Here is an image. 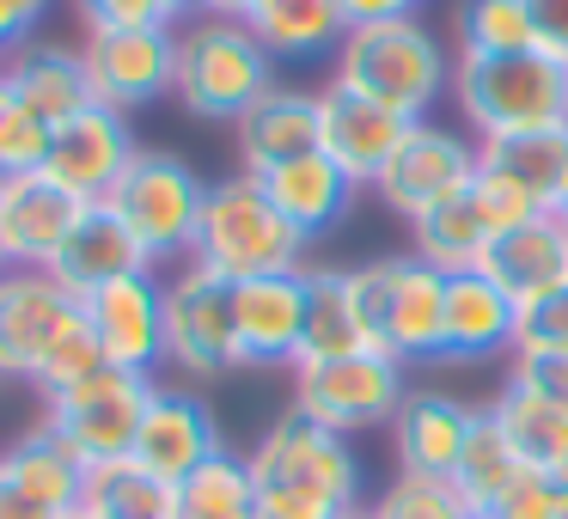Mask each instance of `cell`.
<instances>
[{
    "label": "cell",
    "instance_id": "816d5d0a",
    "mask_svg": "<svg viewBox=\"0 0 568 519\" xmlns=\"http://www.w3.org/2000/svg\"><path fill=\"white\" fill-rule=\"evenodd\" d=\"M556 482H568V458H562V470H556Z\"/></svg>",
    "mask_w": 568,
    "mask_h": 519
},
{
    "label": "cell",
    "instance_id": "836d02e7",
    "mask_svg": "<svg viewBox=\"0 0 568 519\" xmlns=\"http://www.w3.org/2000/svg\"><path fill=\"white\" fill-rule=\"evenodd\" d=\"M477 147H483V165H495V172H507L514 184H526L544 208L556 202L562 172H568V123L562 129H531V135H507V141H477Z\"/></svg>",
    "mask_w": 568,
    "mask_h": 519
},
{
    "label": "cell",
    "instance_id": "ac0fdd59",
    "mask_svg": "<svg viewBox=\"0 0 568 519\" xmlns=\"http://www.w3.org/2000/svg\"><path fill=\"white\" fill-rule=\"evenodd\" d=\"M226 440H221V421L214 409L202 404L196 391H178V385H153L148 397V416H141V434H135V465L153 470L165 482H184L190 470H202L209 458H221Z\"/></svg>",
    "mask_w": 568,
    "mask_h": 519
},
{
    "label": "cell",
    "instance_id": "f546056e",
    "mask_svg": "<svg viewBox=\"0 0 568 519\" xmlns=\"http://www.w3.org/2000/svg\"><path fill=\"white\" fill-rule=\"evenodd\" d=\"M87 519H178V482L141 470L135 458L87 470V495H80Z\"/></svg>",
    "mask_w": 568,
    "mask_h": 519
},
{
    "label": "cell",
    "instance_id": "44dd1931",
    "mask_svg": "<svg viewBox=\"0 0 568 519\" xmlns=\"http://www.w3.org/2000/svg\"><path fill=\"white\" fill-rule=\"evenodd\" d=\"M80 214H87V202H74L68 190H55L43 172L0 177V233H7V263H13V269H50Z\"/></svg>",
    "mask_w": 568,
    "mask_h": 519
},
{
    "label": "cell",
    "instance_id": "681fc988",
    "mask_svg": "<svg viewBox=\"0 0 568 519\" xmlns=\"http://www.w3.org/2000/svg\"><path fill=\"white\" fill-rule=\"evenodd\" d=\"M550 214H556V221H562V226H568V172H562V190H556V202H550Z\"/></svg>",
    "mask_w": 568,
    "mask_h": 519
},
{
    "label": "cell",
    "instance_id": "c3c4849f",
    "mask_svg": "<svg viewBox=\"0 0 568 519\" xmlns=\"http://www.w3.org/2000/svg\"><path fill=\"white\" fill-rule=\"evenodd\" d=\"M257 0H209V13H226V19H251Z\"/></svg>",
    "mask_w": 568,
    "mask_h": 519
},
{
    "label": "cell",
    "instance_id": "d4e9b609",
    "mask_svg": "<svg viewBox=\"0 0 568 519\" xmlns=\"http://www.w3.org/2000/svg\"><path fill=\"white\" fill-rule=\"evenodd\" d=\"M141 269H153V257L135 245V233H129L104 202H92V208L80 214L74 233L62 238V251H55V263H50V275L80 299L111 287V282H123V275H141Z\"/></svg>",
    "mask_w": 568,
    "mask_h": 519
},
{
    "label": "cell",
    "instance_id": "d6a6232c",
    "mask_svg": "<svg viewBox=\"0 0 568 519\" xmlns=\"http://www.w3.org/2000/svg\"><path fill=\"white\" fill-rule=\"evenodd\" d=\"M526 470L531 465L514 452V440L501 434V421L483 409L477 434H470V446H465V465H458V477H453V489L470 501V513H495V507H501V495L514 489Z\"/></svg>",
    "mask_w": 568,
    "mask_h": 519
},
{
    "label": "cell",
    "instance_id": "b9f144b4",
    "mask_svg": "<svg viewBox=\"0 0 568 519\" xmlns=\"http://www.w3.org/2000/svg\"><path fill=\"white\" fill-rule=\"evenodd\" d=\"M87 31H123V26H165L160 0H74Z\"/></svg>",
    "mask_w": 568,
    "mask_h": 519
},
{
    "label": "cell",
    "instance_id": "ab89813d",
    "mask_svg": "<svg viewBox=\"0 0 568 519\" xmlns=\"http://www.w3.org/2000/svg\"><path fill=\"white\" fill-rule=\"evenodd\" d=\"M514 355H568V287H556V294L519 306Z\"/></svg>",
    "mask_w": 568,
    "mask_h": 519
},
{
    "label": "cell",
    "instance_id": "1f68e13d",
    "mask_svg": "<svg viewBox=\"0 0 568 519\" xmlns=\"http://www.w3.org/2000/svg\"><path fill=\"white\" fill-rule=\"evenodd\" d=\"M489 416L501 421V434L514 440V452L526 458L531 470H550V477L562 470V458H568V409L544 404L538 391H526V385L507 379L501 391H495Z\"/></svg>",
    "mask_w": 568,
    "mask_h": 519
},
{
    "label": "cell",
    "instance_id": "ee69618b",
    "mask_svg": "<svg viewBox=\"0 0 568 519\" xmlns=\"http://www.w3.org/2000/svg\"><path fill=\"white\" fill-rule=\"evenodd\" d=\"M43 13H50V0H0V62L26 50L31 31L43 26Z\"/></svg>",
    "mask_w": 568,
    "mask_h": 519
},
{
    "label": "cell",
    "instance_id": "d6986e66",
    "mask_svg": "<svg viewBox=\"0 0 568 519\" xmlns=\"http://www.w3.org/2000/svg\"><path fill=\"white\" fill-rule=\"evenodd\" d=\"M239 367H300L306 343V269L233 282Z\"/></svg>",
    "mask_w": 568,
    "mask_h": 519
},
{
    "label": "cell",
    "instance_id": "ba28073f",
    "mask_svg": "<svg viewBox=\"0 0 568 519\" xmlns=\"http://www.w3.org/2000/svg\"><path fill=\"white\" fill-rule=\"evenodd\" d=\"M153 397V373H123V367H99L80 385L43 397V428L80 458V465H116L135 452L141 416Z\"/></svg>",
    "mask_w": 568,
    "mask_h": 519
},
{
    "label": "cell",
    "instance_id": "83f0119b",
    "mask_svg": "<svg viewBox=\"0 0 568 519\" xmlns=\"http://www.w3.org/2000/svg\"><path fill=\"white\" fill-rule=\"evenodd\" d=\"M245 26L257 31V43L275 62H318V55H336L348 38L336 0H257Z\"/></svg>",
    "mask_w": 568,
    "mask_h": 519
},
{
    "label": "cell",
    "instance_id": "d590c367",
    "mask_svg": "<svg viewBox=\"0 0 568 519\" xmlns=\"http://www.w3.org/2000/svg\"><path fill=\"white\" fill-rule=\"evenodd\" d=\"M458 55H514L538 50L526 0H458Z\"/></svg>",
    "mask_w": 568,
    "mask_h": 519
},
{
    "label": "cell",
    "instance_id": "8fae6325",
    "mask_svg": "<svg viewBox=\"0 0 568 519\" xmlns=\"http://www.w3.org/2000/svg\"><path fill=\"white\" fill-rule=\"evenodd\" d=\"M165 367H178L184 379H221L239 367L233 282L202 263H184L165 282Z\"/></svg>",
    "mask_w": 568,
    "mask_h": 519
},
{
    "label": "cell",
    "instance_id": "8992f818",
    "mask_svg": "<svg viewBox=\"0 0 568 519\" xmlns=\"http://www.w3.org/2000/svg\"><path fill=\"white\" fill-rule=\"evenodd\" d=\"M104 208L135 233V245L153 257V269L160 263H190L202 233V208H209V184L178 153L141 147L129 160V172L116 177V190L104 196Z\"/></svg>",
    "mask_w": 568,
    "mask_h": 519
},
{
    "label": "cell",
    "instance_id": "f6af8a7d",
    "mask_svg": "<svg viewBox=\"0 0 568 519\" xmlns=\"http://www.w3.org/2000/svg\"><path fill=\"white\" fill-rule=\"evenodd\" d=\"M531 31H538V50L568 62V0H526Z\"/></svg>",
    "mask_w": 568,
    "mask_h": 519
},
{
    "label": "cell",
    "instance_id": "db71d44e",
    "mask_svg": "<svg viewBox=\"0 0 568 519\" xmlns=\"http://www.w3.org/2000/svg\"><path fill=\"white\" fill-rule=\"evenodd\" d=\"M74 519H87V513H74Z\"/></svg>",
    "mask_w": 568,
    "mask_h": 519
},
{
    "label": "cell",
    "instance_id": "f1b7e54d",
    "mask_svg": "<svg viewBox=\"0 0 568 519\" xmlns=\"http://www.w3.org/2000/svg\"><path fill=\"white\" fill-rule=\"evenodd\" d=\"M367 348V324L355 306V275L348 269H306V343H300V367L306 360H343Z\"/></svg>",
    "mask_w": 568,
    "mask_h": 519
},
{
    "label": "cell",
    "instance_id": "603a6c76",
    "mask_svg": "<svg viewBox=\"0 0 568 519\" xmlns=\"http://www.w3.org/2000/svg\"><path fill=\"white\" fill-rule=\"evenodd\" d=\"M0 92L50 129H62L68 116H80L92 104L87 62H80V50H62V43H26V50H13L0 62Z\"/></svg>",
    "mask_w": 568,
    "mask_h": 519
},
{
    "label": "cell",
    "instance_id": "f5cc1de1",
    "mask_svg": "<svg viewBox=\"0 0 568 519\" xmlns=\"http://www.w3.org/2000/svg\"><path fill=\"white\" fill-rule=\"evenodd\" d=\"M470 519H495V513H470Z\"/></svg>",
    "mask_w": 568,
    "mask_h": 519
},
{
    "label": "cell",
    "instance_id": "11a10c76",
    "mask_svg": "<svg viewBox=\"0 0 568 519\" xmlns=\"http://www.w3.org/2000/svg\"><path fill=\"white\" fill-rule=\"evenodd\" d=\"M355 519H367V513H355Z\"/></svg>",
    "mask_w": 568,
    "mask_h": 519
},
{
    "label": "cell",
    "instance_id": "f907efd6",
    "mask_svg": "<svg viewBox=\"0 0 568 519\" xmlns=\"http://www.w3.org/2000/svg\"><path fill=\"white\" fill-rule=\"evenodd\" d=\"M0 269H13V263H7V233H0Z\"/></svg>",
    "mask_w": 568,
    "mask_h": 519
},
{
    "label": "cell",
    "instance_id": "5bb4252c",
    "mask_svg": "<svg viewBox=\"0 0 568 519\" xmlns=\"http://www.w3.org/2000/svg\"><path fill=\"white\" fill-rule=\"evenodd\" d=\"M135 135H129V116L111 111V104H87L80 116H68L50 135V153H43V177L55 190H68L74 202H104L116 190V177L135 160Z\"/></svg>",
    "mask_w": 568,
    "mask_h": 519
},
{
    "label": "cell",
    "instance_id": "bcb514c9",
    "mask_svg": "<svg viewBox=\"0 0 568 519\" xmlns=\"http://www.w3.org/2000/svg\"><path fill=\"white\" fill-rule=\"evenodd\" d=\"M336 7H343L348 31H355V26H385V19H416L422 0H336Z\"/></svg>",
    "mask_w": 568,
    "mask_h": 519
},
{
    "label": "cell",
    "instance_id": "5b68a950",
    "mask_svg": "<svg viewBox=\"0 0 568 519\" xmlns=\"http://www.w3.org/2000/svg\"><path fill=\"white\" fill-rule=\"evenodd\" d=\"M275 86V55L257 43L245 19L196 13L178 26V80L172 99L202 123H239Z\"/></svg>",
    "mask_w": 568,
    "mask_h": 519
},
{
    "label": "cell",
    "instance_id": "3957f363",
    "mask_svg": "<svg viewBox=\"0 0 568 519\" xmlns=\"http://www.w3.org/2000/svg\"><path fill=\"white\" fill-rule=\"evenodd\" d=\"M453 62L458 55H446V43L434 38L422 19H385V26H355L348 31L343 50H336V74L331 80H343V86H355L361 99H373V104H385V111L422 123V116L453 92Z\"/></svg>",
    "mask_w": 568,
    "mask_h": 519
},
{
    "label": "cell",
    "instance_id": "4dcf8cb0",
    "mask_svg": "<svg viewBox=\"0 0 568 519\" xmlns=\"http://www.w3.org/2000/svg\"><path fill=\"white\" fill-rule=\"evenodd\" d=\"M409 238H416V257L434 263L440 275L483 269V257H489V245H495V233L483 226L470 190L453 196V202H440V208H428L422 221H409Z\"/></svg>",
    "mask_w": 568,
    "mask_h": 519
},
{
    "label": "cell",
    "instance_id": "2e32d148",
    "mask_svg": "<svg viewBox=\"0 0 568 519\" xmlns=\"http://www.w3.org/2000/svg\"><path fill=\"white\" fill-rule=\"evenodd\" d=\"M80 495H87V465L50 428L0 446V519H74Z\"/></svg>",
    "mask_w": 568,
    "mask_h": 519
},
{
    "label": "cell",
    "instance_id": "cb8c5ba5",
    "mask_svg": "<svg viewBox=\"0 0 568 519\" xmlns=\"http://www.w3.org/2000/svg\"><path fill=\"white\" fill-rule=\"evenodd\" d=\"M233 141H239V172L251 177L275 172V165L300 160V153H318V92L270 86L233 123Z\"/></svg>",
    "mask_w": 568,
    "mask_h": 519
},
{
    "label": "cell",
    "instance_id": "7bdbcfd3",
    "mask_svg": "<svg viewBox=\"0 0 568 519\" xmlns=\"http://www.w3.org/2000/svg\"><path fill=\"white\" fill-rule=\"evenodd\" d=\"M507 379L526 385V391H538L544 404L568 409V355H514Z\"/></svg>",
    "mask_w": 568,
    "mask_h": 519
},
{
    "label": "cell",
    "instance_id": "9c48e42d",
    "mask_svg": "<svg viewBox=\"0 0 568 519\" xmlns=\"http://www.w3.org/2000/svg\"><path fill=\"white\" fill-rule=\"evenodd\" d=\"M409 385H404V360L361 348L343 360H306L294 367V409L312 416L331 434H367V428H392L404 409Z\"/></svg>",
    "mask_w": 568,
    "mask_h": 519
},
{
    "label": "cell",
    "instance_id": "7a4b0ae2",
    "mask_svg": "<svg viewBox=\"0 0 568 519\" xmlns=\"http://www.w3.org/2000/svg\"><path fill=\"white\" fill-rule=\"evenodd\" d=\"M312 238L270 202L263 177L233 172L221 184H209V208H202L196 257L202 269H214L221 282H257V275H294L306 269Z\"/></svg>",
    "mask_w": 568,
    "mask_h": 519
},
{
    "label": "cell",
    "instance_id": "9a60e30c",
    "mask_svg": "<svg viewBox=\"0 0 568 519\" xmlns=\"http://www.w3.org/2000/svg\"><path fill=\"white\" fill-rule=\"evenodd\" d=\"M409 129H416L409 116L385 111V104H373V99H361V92L343 86V80L318 86V153H324V160H336V172H343L355 190L379 184V172L392 165V153L404 147Z\"/></svg>",
    "mask_w": 568,
    "mask_h": 519
},
{
    "label": "cell",
    "instance_id": "7dc6e473",
    "mask_svg": "<svg viewBox=\"0 0 568 519\" xmlns=\"http://www.w3.org/2000/svg\"><path fill=\"white\" fill-rule=\"evenodd\" d=\"M165 7V26H190L196 13H209V0H160Z\"/></svg>",
    "mask_w": 568,
    "mask_h": 519
},
{
    "label": "cell",
    "instance_id": "4fadbf2b",
    "mask_svg": "<svg viewBox=\"0 0 568 519\" xmlns=\"http://www.w3.org/2000/svg\"><path fill=\"white\" fill-rule=\"evenodd\" d=\"M80 62L92 80V104L111 111H148L178 80V26H123V31H87Z\"/></svg>",
    "mask_w": 568,
    "mask_h": 519
},
{
    "label": "cell",
    "instance_id": "ffe728a7",
    "mask_svg": "<svg viewBox=\"0 0 568 519\" xmlns=\"http://www.w3.org/2000/svg\"><path fill=\"white\" fill-rule=\"evenodd\" d=\"M477 416L465 397H446V391H409L404 409L392 421V452L397 470L409 477H434V482H453L458 465H465V446L477 434Z\"/></svg>",
    "mask_w": 568,
    "mask_h": 519
},
{
    "label": "cell",
    "instance_id": "277c9868",
    "mask_svg": "<svg viewBox=\"0 0 568 519\" xmlns=\"http://www.w3.org/2000/svg\"><path fill=\"white\" fill-rule=\"evenodd\" d=\"M453 99L465 111L477 141H507L531 129L568 123V62L544 50L514 55H458L453 62Z\"/></svg>",
    "mask_w": 568,
    "mask_h": 519
},
{
    "label": "cell",
    "instance_id": "74e56055",
    "mask_svg": "<svg viewBox=\"0 0 568 519\" xmlns=\"http://www.w3.org/2000/svg\"><path fill=\"white\" fill-rule=\"evenodd\" d=\"M470 202H477L483 226H489L495 238H501V233H519V226L538 221V214H550L526 184H514V177L495 172V165H477V177H470Z\"/></svg>",
    "mask_w": 568,
    "mask_h": 519
},
{
    "label": "cell",
    "instance_id": "52a82bcc",
    "mask_svg": "<svg viewBox=\"0 0 568 519\" xmlns=\"http://www.w3.org/2000/svg\"><path fill=\"white\" fill-rule=\"evenodd\" d=\"M355 275V306L367 324V348L404 360H440V324H446V275L434 263L409 257H373Z\"/></svg>",
    "mask_w": 568,
    "mask_h": 519
},
{
    "label": "cell",
    "instance_id": "e575fe53",
    "mask_svg": "<svg viewBox=\"0 0 568 519\" xmlns=\"http://www.w3.org/2000/svg\"><path fill=\"white\" fill-rule=\"evenodd\" d=\"M178 519H257V489H251V465L233 452L209 458L178 482Z\"/></svg>",
    "mask_w": 568,
    "mask_h": 519
},
{
    "label": "cell",
    "instance_id": "8d00e7d4",
    "mask_svg": "<svg viewBox=\"0 0 568 519\" xmlns=\"http://www.w3.org/2000/svg\"><path fill=\"white\" fill-rule=\"evenodd\" d=\"M367 519H470V501L453 489V482H434V477H409L397 470V482L373 501Z\"/></svg>",
    "mask_w": 568,
    "mask_h": 519
},
{
    "label": "cell",
    "instance_id": "30bf717a",
    "mask_svg": "<svg viewBox=\"0 0 568 519\" xmlns=\"http://www.w3.org/2000/svg\"><path fill=\"white\" fill-rule=\"evenodd\" d=\"M87 330V299L50 269H0V379L38 385L68 336Z\"/></svg>",
    "mask_w": 568,
    "mask_h": 519
},
{
    "label": "cell",
    "instance_id": "484cf974",
    "mask_svg": "<svg viewBox=\"0 0 568 519\" xmlns=\"http://www.w3.org/2000/svg\"><path fill=\"white\" fill-rule=\"evenodd\" d=\"M483 269L514 294V306H531V299L568 287V226L556 214H538L519 233H501L483 257Z\"/></svg>",
    "mask_w": 568,
    "mask_h": 519
},
{
    "label": "cell",
    "instance_id": "60d3db41",
    "mask_svg": "<svg viewBox=\"0 0 568 519\" xmlns=\"http://www.w3.org/2000/svg\"><path fill=\"white\" fill-rule=\"evenodd\" d=\"M495 519H568V482H556L550 470H526V477L501 495Z\"/></svg>",
    "mask_w": 568,
    "mask_h": 519
},
{
    "label": "cell",
    "instance_id": "f35d334b",
    "mask_svg": "<svg viewBox=\"0 0 568 519\" xmlns=\"http://www.w3.org/2000/svg\"><path fill=\"white\" fill-rule=\"evenodd\" d=\"M50 123H38L31 111H19L13 99L0 104V177H26L43 172V153H50Z\"/></svg>",
    "mask_w": 568,
    "mask_h": 519
},
{
    "label": "cell",
    "instance_id": "4316f807",
    "mask_svg": "<svg viewBox=\"0 0 568 519\" xmlns=\"http://www.w3.org/2000/svg\"><path fill=\"white\" fill-rule=\"evenodd\" d=\"M263 190H270V202L306 238H324L331 226H343L348 208H355V184H348V177L336 172V160H324V153H300V160L263 172Z\"/></svg>",
    "mask_w": 568,
    "mask_h": 519
},
{
    "label": "cell",
    "instance_id": "7402d4cb",
    "mask_svg": "<svg viewBox=\"0 0 568 519\" xmlns=\"http://www.w3.org/2000/svg\"><path fill=\"white\" fill-rule=\"evenodd\" d=\"M514 324L519 306L489 269L446 275V324H440V360H489L514 355Z\"/></svg>",
    "mask_w": 568,
    "mask_h": 519
},
{
    "label": "cell",
    "instance_id": "6da1fadb",
    "mask_svg": "<svg viewBox=\"0 0 568 519\" xmlns=\"http://www.w3.org/2000/svg\"><path fill=\"white\" fill-rule=\"evenodd\" d=\"M245 465H251V489H257V519H355L361 513V452L343 434L300 416V409H287L263 434Z\"/></svg>",
    "mask_w": 568,
    "mask_h": 519
},
{
    "label": "cell",
    "instance_id": "e0dca14e",
    "mask_svg": "<svg viewBox=\"0 0 568 519\" xmlns=\"http://www.w3.org/2000/svg\"><path fill=\"white\" fill-rule=\"evenodd\" d=\"M87 324L99 336L104 367L153 373L165 360V282L153 269H141L99 287V294H87Z\"/></svg>",
    "mask_w": 568,
    "mask_h": 519
},
{
    "label": "cell",
    "instance_id": "7c38bea8",
    "mask_svg": "<svg viewBox=\"0 0 568 519\" xmlns=\"http://www.w3.org/2000/svg\"><path fill=\"white\" fill-rule=\"evenodd\" d=\"M483 165V147L470 135H458V129L434 123V116H422L416 129L404 135V147L392 153V165L379 172V202L397 214V221H422L428 208H440V202L465 196L470 177H477Z\"/></svg>",
    "mask_w": 568,
    "mask_h": 519
}]
</instances>
